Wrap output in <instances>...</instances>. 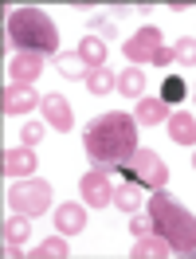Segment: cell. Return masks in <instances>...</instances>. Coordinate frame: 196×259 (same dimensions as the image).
I'll list each match as a JSON object with an SVG mask.
<instances>
[{
	"label": "cell",
	"instance_id": "obj_1",
	"mask_svg": "<svg viewBox=\"0 0 196 259\" xmlns=\"http://www.w3.org/2000/svg\"><path fill=\"white\" fill-rule=\"evenodd\" d=\"M86 153L98 169H118L137 153V122L130 114H102L86 126Z\"/></svg>",
	"mask_w": 196,
	"mask_h": 259
},
{
	"label": "cell",
	"instance_id": "obj_2",
	"mask_svg": "<svg viewBox=\"0 0 196 259\" xmlns=\"http://www.w3.org/2000/svg\"><path fill=\"white\" fill-rule=\"evenodd\" d=\"M149 212H153V224H157V232L165 236L169 247H177V251H196V216L192 212H184L173 196H165V193L153 196Z\"/></svg>",
	"mask_w": 196,
	"mask_h": 259
},
{
	"label": "cell",
	"instance_id": "obj_3",
	"mask_svg": "<svg viewBox=\"0 0 196 259\" xmlns=\"http://www.w3.org/2000/svg\"><path fill=\"white\" fill-rule=\"evenodd\" d=\"M8 35H12V44L24 51H55L59 44V35H55V24H51L39 8H20L8 16Z\"/></svg>",
	"mask_w": 196,
	"mask_h": 259
},
{
	"label": "cell",
	"instance_id": "obj_4",
	"mask_svg": "<svg viewBox=\"0 0 196 259\" xmlns=\"http://www.w3.org/2000/svg\"><path fill=\"white\" fill-rule=\"evenodd\" d=\"M114 173L122 181H137V185H145V189H161L165 177H169V173H165V165L157 161V153H149V149H137L126 165H118Z\"/></svg>",
	"mask_w": 196,
	"mask_h": 259
},
{
	"label": "cell",
	"instance_id": "obj_5",
	"mask_svg": "<svg viewBox=\"0 0 196 259\" xmlns=\"http://www.w3.org/2000/svg\"><path fill=\"white\" fill-rule=\"evenodd\" d=\"M47 200H51V189L43 181H24V185L12 189V204L20 212H39V208H47Z\"/></svg>",
	"mask_w": 196,
	"mask_h": 259
},
{
	"label": "cell",
	"instance_id": "obj_6",
	"mask_svg": "<svg viewBox=\"0 0 196 259\" xmlns=\"http://www.w3.org/2000/svg\"><path fill=\"white\" fill-rule=\"evenodd\" d=\"M184 98H188V79H184V75H165L161 102H165V106H180Z\"/></svg>",
	"mask_w": 196,
	"mask_h": 259
},
{
	"label": "cell",
	"instance_id": "obj_7",
	"mask_svg": "<svg viewBox=\"0 0 196 259\" xmlns=\"http://www.w3.org/2000/svg\"><path fill=\"white\" fill-rule=\"evenodd\" d=\"M114 193H118V196H114V204H118V208L133 212L137 204H141V193H145V185H137V181H122Z\"/></svg>",
	"mask_w": 196,
	"mask_h": 259
},
{
	"label": "cell",
	"instance_id": "obj_8",
	"mask_svg": "<svg viewBox=\"0 0 196 259\" xmlns=\"http://www.w3.org/2000/svg\"><path fill=\"white\" fill-rule=\"evenodd\" d=\"M55 224H59V232H82V208H75V204H63V208L55 212Z\"/></svg>",
	"mask_w": 196,
	"mask_h": 259
},
{
	"label": "cell",
	"instance_id": "obj_9",
	"mask_svg": "<svg viewBox=\"0 0 196 259\" xmlns=\"http://www.w3.org/2000/svg\"><path fill=\"white\" fill-rule=\"evenodd\" d=\"M82 189H86V200H90V204H110V200H114V196H110V185H106V177L98 181L94 173H90V177L82 181Z\"/></svg>",
	"mask_w": 196,
	"mask_h": 259
},
{
	"label": "cell",
	"instance_id": "obj_10",
	"mask_svg": "<svg viewBox=\"0 0 196 259\" xmlns=\"http://www.w3.org/2000/svg\"><path fill=\"white\" fill-rule=\"evenodd\" d=\"M169 130H173V138H177L180 146H188V142H196V122L188 118V114H173V122H169Z\"/></svg>",
	"mask_w": 196,
	"mask_h": 259
},
{
	"label": "cell",
	"instance_id": "obj_11",
	"mask_svg": "<svg viewBox=\"0 0 196 259\" xmlns=\"http://www.w3.org/2000/svg\"><path fill=\"white\" fill-rule=\"evenodd\" d=\"M153 44H157V32H153V28H145L137 39H130V44H126V55H130V59H141V55H145Z\"/></svg>",
	"mask_w": 196,
	"mask_h": 259
},
{
	"label": "cell",
	"instance_id": "obj_12",
	"mask_svg": "<svg viewBox=\"0 0 196 259\" xmlns=\"http://www.w3.org/2000/svg\"><path fill=\"white\" fill-rule=\"evenodd\" d=\"M4 169H8V173H28V169H32V153H28V149L4 153Z\"/></svg>",
	"mask_w": 196,
	"mask_h": 259
},
{
	"label": "cell",
	"instance_id": "obj_13",
	"mask_svg": "<svg viewBox=\"0 0 196 259\" xmlns=\"http://www.w3.org/2000/svg\"><path fill=\"white\" fill-rule=\"evenodd\" d=\"M59 71H63L67 79H82L86 75V59L82 55H59Z\"/></svg>",
	"mask_w": 196,
	"mask_h": 259
},
{
	"label": "cell",
	"instance_id": "obj_14",
	"mask_svg": "<svg viewBox=\"0 0 196 259\" xmlns=\"http://www.w3.org/2000/svg\"><path fill=\"white\" fill-rule=\"evenodd\" d=\"M82 59H86V63H94V67H102V63H106V44L90 35V39L82 44Z\"/></svg>",
	"mask_w": 196,
	"mask_h": 259
},
{
	"label": "cell",
	"instance_id": "obj_15",
	"mask_svg": "<svg viewBox=\"0 0 196 259\" xmlns=\"http://www.w3.org/2000/svg\"><path fill=\"white\" fill-rule=\"evenodd\" d=\"M118 82H122V91H126L130 98H137L141 91H145V75H141V71H133V67H130V71H126Z\"/></svg>",
	"mask_w": 196,
	"mask_h": 259
},
{
	"label": "cell",
	"instance_id": "obj_16",
	"mask_svg": "<svg viewBox=\"0 0 196 259\" xmlns=\"http://www.w3.org/2000/svg\"><path fill=\"white\" fill-rule=\"evenodd\" d=\"M32 106V95L24 91V87H16V91H4V110H28Z\"/></svg>",
	"mask_w": 196,
	"mask_h": 259
},
{
	"label": "cell",
	"instance_id": "obj_17",
	"mask_svg": "<svg viewBox=\"0 0 196 259\" xmlns=\"http://www.w3.org/2000/svg\"><path fill=\"white\" fill-rule=\"evenodd\" d=\"M86 82H90V91H94V95H102V91H110V87H114V79H110V71H106V67H98L94 75H86Z\"/></svg>",
	"mask_w": 196,
	"mask_h": 259
},
{
	"label": "cell",
	"instance_id": "obj_18",
	"mask_svg": "<svg viewBox=\"0 0 196 259\" xmlns=\"http://www.w3.org/2000/svg\"><path fill=\"white\" fill-rule=\"evenodd\" d=\"M47 114H51V122H59V126H67V122H71V114L63 110L59 95H47Z\"/></svg>",
	"mask_w": 196,
	"mask_h": 259
},
{
	"label": "cell",
	"instance_id": "obj_19",
	"mask_svg": "<svg viewBox=\"0 0 196 259\" xmlns=\"http://www.w3.org/2000/svg\"><path fill=\"white\" fill-rule=\"evenodd\" d=\"M165 118V102H145L141 106V122H161Z\"/></svg>",
	"mask_w": 196,
	"mask_h": 259
},
{
	"label": "cell",
	"instance_id": "obj_20",
	"mask_svg": "<svg viewBox=\"0 0 196 259\" xmlns=\"http://www.w3.org/2000/svg\"><path fill=\"white\" fill-rule=\"evenodd\" d=\"M32 75H35V59H32V55L16 59V79H32Z\"/></svg>",
	"mask_w": 196,
	"mask_h": 259
},
{
	"label": "cell",
	"instance_id": "obj_21",
	"mask_svg": "<svg viewBox=\"0 0 196 259\" xmlns=\"http://www.w3.org/2000/svg\"><path fill=\"white\" fill-rule=\"evenodd\" d=\"M177 55H180V59H184V63H196V44H192V39H180Z\"/></svg>",
	"mask_w": 196,
	"mask_h": 259
},
{
	"label": "cell",
	"instance_id": "obj_22",
	"mask_svg": "<svg viewBox=\"0 0 196 259\" xmlns=\"http://www.w3.org/2000/svg\"><path fill=\"white\" fill-rule=\"evenodd\" d=\"M39 138H43V126H39V122L24 126V142H28V146H32V142H39Z\"/></svg>",
	"mask_w": 196,
	"mask_h": 259
},
{
	"label": "cell",
	"instance_id": "obj_23",
	"mask_svg": "<svg viewBox=\"0 0 196 259\" xmlns=\"http://www.w3.org/2000/svg\"><path fill=\"white\" fill-rule=\"evenodd\" d=\"M149 224H153V216H133V232H137V236H145V232H149Z\"/></svg>",
	"mask_w": 196,
	"mask_h": 259
},
{
	"label": "cell",
	"instance_id": "obj_24",
	"mask_svg": "<svg viewBox=\"0 0 196 259\" xmlns=\"http://www.w3.org/2000/svg\"><path fill=\"white\" fill-rule=\"evenodd\" d=\"M59 251H63V243H59V240H51V243H43V255H59Z\"/></svg>",
	"mask_w": 196,
	"mask_h": 259
}]
</instances>
